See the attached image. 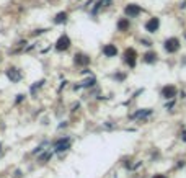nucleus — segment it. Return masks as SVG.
<instances>
[{
    "label": "nucleus",
    "mask_w": 186,
    "mask_h": 178,
    "mask_svg": "<svg viewBox=\"0 0 186 178\" xmlns=\"http://www.w3.org/2000/svg\"><path fill=\"white\" fill-rule=\"evenodd\" d=\"M163 48H165L167 53H176L180 49V39L178 38H168L165 41V44H163Z\"/></svg>",
    "instance_id": "1"
},
{
    "label": "nucleus",
    "mask_w": 186,
    "mask_h": 178,
    "mask_svg": "<svg viewBox=\"0 0 186 178\" xmlns=\"http://www.w3.org/2000/svg\"><path fill=\"white\" fill-rule=\"evenodd\" d=\"M136 57H137V53L134 51L132 48L126 49V53H124V61H126V64L129 67H134V66H136Z\"/></svg>",
    "instance_id": "2"
},
{
    "label": "nucleus",
    "mask_w": 186,
    "mask_h": 178,
    "mask_svg": "<svg viewBox=\"0 0 186 178\" xmlns=\"http://www.w3.org/2000/svg\"><path fill=\"white\" fill-rule=\"evenodd\" d=\"M70 48V39H69V36H60L59 39H57V43H56V49L57 51H65V49H69Z\"/></svg>",
    "instance_id": "3"
},
{
    "label": "nucleus",
    "mask_w": 186,
    "mask_h": 178,
    "mask_svg": "<svg viewBox=\"0 0 186 178\" xmlns=\"http://www.w3.org/2000/svg\"><path fill=\"white\" fill-rule=\"evenodd\" d=\"M141 12H142V10H141V7H139V5H136V4H129L126 8H124V13H126L129 18L137 17V15L141 13Z\"/></svg>",
    "instance_id": "4"
},
{
    "label": "nucleus",
    "mask_w": 186,
    "mask_h": 178,
    "mask_svg": "<svg viewBox=\"0 0 186 178\" xmlns=\"http://www.w3.org/2000/svg\"><path fill=\"white\" fill-rule=\"evenodd\" d=\"M158 26H160V20H158V18H150V20L147 21V23H145V30H147L149 33H155L158 30Z\"/></svg>",
    "instance_id": "5"
},
{
    "label": "nucleus",
    "mask_w": 186,
    "mask_h": 178,
    "mask_svg": "<svg viewBox=\"0 0 186 178\" xmlns=\"http://www.w3.org/2000/svg\"><path fill=\"white\" fill-rule=\"evenodd\" d=\"M70 147V139L69 137H64V139H59L56 142V152H64Z\"/></svg>",
    "instance_id": "6"
},
{
    "label": "nucleus",
    "mask_w": 186,
    "mask_h": 178,
    "mask_svg": "<svg viewBox=\"0 0 186 178\" xmlns=\"http://www.w3.org/2000/svg\"><path fill=\"white\" fill-rule=\"evenodd\" d=\"M162 97H163V98H175L176 97L175 85H167V87L162 88Z\"/></svg>",
    "instance_id": "7"
},
{
    "label": "nucleus",
    "mask_w": 186,
    "mask_h": 178,
    "mask_svg": "<svg viewBox=\"0 0 186 178\" xmlns=\"http://www.w3.org/2000/svg\"><path fill=\"white\" fill-rule=\"evenodd\" d=\"M103 54H105L106 57H114L116 54H118V49L113 44H106L105 48H103Z\"/></svg>",
    "instance_id": "8"
},
{
    "label": "nucleus",
    "mask_w": 186,
    "mask_h": 178,
    "mask_svg": "<svg viewBox=\"0 0 186 178\" xmlns=\"http://www.w3.org/2000/svg\"><path fill=\"white\" fill-rule=\"evenodd\" d=\"M75 64H78V66H87V64H90V57L85 56V54H75Z\"/></svg>",
    "instance_id": "9"
},
{
    "label": "nucleus",
    "mask_w": 186,
    "mask_h": 178,
    "mask_svg": "<svg viewBox=\"0 0 186 178\" xmlns=\"http://www.w3.org/2000/svg\"><path fill=\"white\" fill-rule=\"evenodd\" d=\"M7 75H8V79H10L11 82H18V80H20V79H21V74L18 72L17 69H8Z\"/></svg>",
    "instance_id": "10"
},
{
    "label": "nucleus",
    "mask_w": 186,
    "mask_h": 178,
    "mask_svg": "<svg viewBox=\"0 0 186 178\" xmlns=\"http://www.w3.org/2000/svg\"><path fill=\"white\" fill-rule=\"evenodd\" d=\"M127 28H129V20L127 18H123V20L118 21V30L119 31H126Z\"/></svg>",
    "instance_id": "11"
},
{
    "label": "nucleus",
    "mask_w": 186,
    "mask_h": 178,
    "mask_svg": "<svg viewBox=\"0 0 186 178\" xmlns=\"http://www.w3.org/2000/svg\"><path fill=\"white\" fill-rule=\"evenodd\" d=\"M65 21H67V13H65V12L57 13V17L54 18V23H57V25H59V23H65Z\"/></svg>",
    "instance_id": "12"
},
{
    "label": "nucleus",
    "mask_w": 186,
    "mask_h": 178,
    "mask_svg": "<svg viewBox=\"0 0 186 178\" xmlns=\"http://www.w3.org/2000/svg\"><path fill=\"white\" fill-rule=\"evenodd\" d=\"M95 84H96V82H95V79H88V80H85L83 84H82V85H78V87L75 85V90H77V88H87V87H93Z\"/></svg>",
    "instance_id": "13"
},
{
    "label": "nucleus",
    "mask_w": 186,
    "mask_h": 178,
    "mask_svg": "<svg viewBox=\"0 0 186 178\" xmlns=\"http://www.w3.org/2000/svg\"><path fill=\"white\" fill-rule=\"evenodd\" d=\"M149 115H152V111L150 110H142V111H137V113H134L131 118H144V116H149Z\"/></svg>",
    "instance_id": "14"
},
{
    "label": "nucleus",
    "mask_w": 186,
    "mask_h": 178,
    "mask_svg": "<svg viewBox=\"0 0 186 178\" xmlns=\"http://www.w3.org/2000/svg\"><path fill=\"white\" fill-rule=\"evenodd\" d=\"M144 61H145V62H155V61H157V54H155V53H147V54H145V56H144Z\"/></svg>",
    "instance_id": "15"
},
{
    "label": "nucleus",
    "mask_w": 186,
    "mask_h": 178,
    "mask_svg": "<svg viewBox=\"0 0 186 178\" xmlns=\"http://www.w3.org/2000/svg\"><path fill=\"white\" fill-rule=\"evenodd\" d=\"M42 84H44V80H39V82H36V84L31 87V93H34V92H36V88H39Z\"/></svg>",
    "instance_id": "16"
},
{
    "label": "nucleus",
    "mask_w": 186,
    "mask_h": 178,
    "mask_svg": "<svg viewBox=\"0 0 186 178\" xmlns=\"http://www.w3.org/2000/svg\"><path fill=\"white\" fill-rule=\"evenodd\" d=\"M23 100H25V95H18V98H17V103H21Z\"/></svg>",
    "instance_id": "17"
},
{
    "label": "nucleus",
    "mask_w": 186,
    "mask_h": 178,
    "mask_svg": "<svg viewBox=\"0 0 186 178\" xmlns=\"http://www.w3.org/2000/svg\"><path fill=\"white\" fill-rule=\"evenodd\" d=\"M154 178H167L165 175H154Z\"/></svg>",
    "instance_id": "18"
}]
</instances>
